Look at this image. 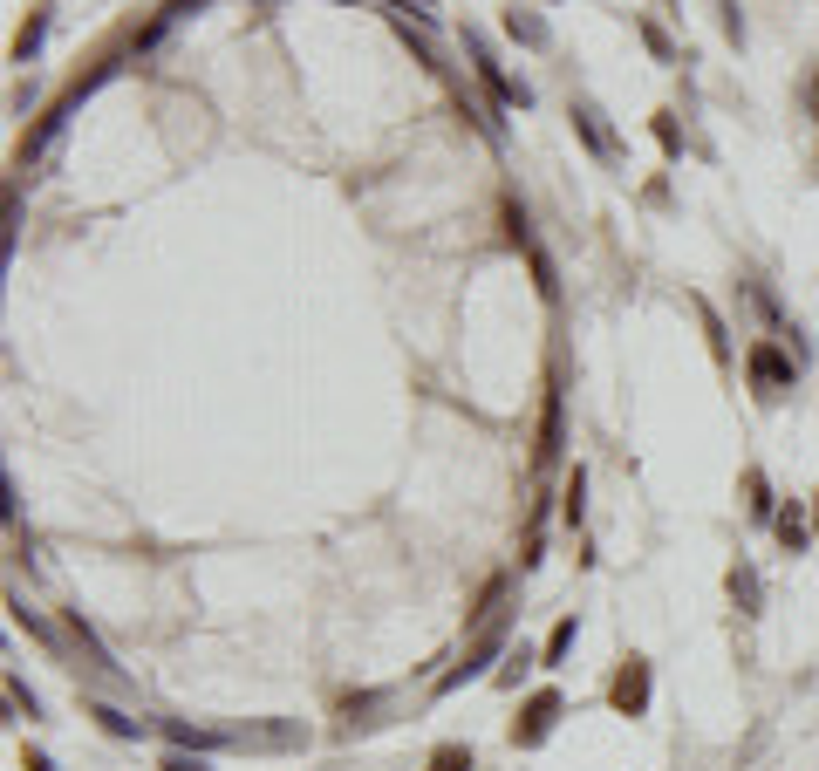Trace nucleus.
<instances>
[{
  "label": "nucleus",
  "mask_w": 819,
  "mask_h": 771,
  "mask_svg": "<svg viewBox=\"0 0 819 771\" xmlns=\"http://www.w3.org/2000/svg\"><path fill=\"white\" fill-rule=\"evenodd\" d=\"M465 55H471V69H478V82L506 103V110H533V89L526 82H512L506 69H499V55H492V41L478 35V28H465Z\"/></svg>",
  "instance_id": "obj_1"
},
{
  "label": "nucleus",
  "mask_w": 819,
  "mask_h": 771,
  "mask_svg": "<svg viewBox=\"0 0 819 771\" xmlns=\"http://www.w3.org/2000/svg\"><path fill=\"white\" fill-rule=\"evenodd\" d=\"M744 369H751V383H758V396H765V403H779L785 389L799 383V362H792V355H785L779 342H751Z\"/></svg>",
  "instance_id": "obj_2"
},
{
  "label": "nucleus",
  "mask_w": 819,
  "mask_h": 771,
  "mask_svg": "<svg viewBox=\"0 0 819 771\" xmlns=\"http://www.w3.org/2000/svg\"><path fill=\"white\" fill-rule=\"evenodd\" d=\"M560 710H567V703H560V690L526 696V710H519V724H512V744H526V751H533V744H546V731L560 724Z\"/></svg>",
  "instance_id": "obj_3"
},
{
  "label": "nucleus",
  "mask_w": 819,
  "mask_h": 771,
  "mask_svg": "<svg viewBox=\"0 0 819 771\" xmlns=\"http://www.w3.org/2000/svg\"><path fill=\"white\" fill-rule=\"evenodd\" d=\"M499 649H506V621H485V635L471 642V656L458 662V669H451V676H444L437 690H458V683H478V676L492 669V656H499Z\"/></svg>",
  "instance_id": "obj_4"
},
{
  "label": "nucleus",
  "mask_w": 819,
  "mask_h": 771,
  "mask_svg": "<svg viewBox=\"0 0 819 771\" xmlns=\"http://www.w3.org/2000/svg\"><path fill=\"white\" fill-rule=\"evenodd\" d=\"M615 710L622 717H649V662L628 656L622 669H615Z\"/></svg>",
  "instance_id": "obj_5"
},
{
  "label": "nucleus",
  "mask_w": 819,
  "mask_h": 771,
  "mask_svg": "<svg viewBox=\"0 0 819 771\" xmlns=\"http://www.w3.org/2000/svg\"><path fill=\"white\" fill-rule=\"evenodd\" d=\"M574 130L587 137V151L601 157V164H622V144H615V130L601 123V110H594V103H574Z\"/></svg>",
  "instance_id": "obj_6"
},
{
  "label": "nucleus",
  "mask_w": 819,
  "mask_h": 771,
  "mask_svg": "<svg viewBox=\"0 0 819 771\" xmlns=\"http://www.w3.org/2000/svg\"><path fill=\"white\" fill-rule=\"evenodd\" d=\"M731 601H738V615H765V587H758V567L751 560H731Z\"/></svg>",
  "instance_id": "obj_7"
},
{
  "label": "nucleus",
  "mask_w": 819,
  "mask_h": 771,
  "mask_svg": "<svg viewBox=\"0 0 819 771\" xmlns=\"http://www.w3.org/2000/svg\"><path fill=\"white\" fill-rule=\"evenodd\" d=\"M198 7H205V0H171V7H164V14H157L151 28H144V35H137V48H157V41L171 35V28H178V21H192Z\"/></svg>",
  "instance_id": "obj_8"
},
{
  "label": "nucleus",
  "mask_w": 819,
  "mask_h": 771,
  "mask_svg": "<svg viewBox=\"0 0 819 771\" xmlns=\"http://www.w3.org/2000/svg\"><path fill=\"white\" fill-rule=\"evenodd\" d=\"M772 526H779V546H785V553H806V546H813V526H806V512H799V499L785 505V512L772 519Z\"/></svg>",
  "instance_id": "obj_9"
},
{
  "label": "nucleus",
  "mask_w": 819,
  "mask_h": 771,
  "mask_svg": "<svg viewBox=\"0 0 819 771\" xmlns=\"http://www.w3.org/2000/svg\"><path fill=\"white\" fill-rule=\"evenodd\" d=\"M533 458H540V464L560 458V389H546V417H540V444H533Z\"/></svg>",
  "instance_id": "obj_10"
},
{
  "label": "nucleus",
  "mask_w": 819,
  "mask_h": 771,
  "mask_svg": "<svg viewBox=\"0 0 819 771\" xmlns=\"http://www.w3.org/2000/svg\"><path fill=\"white\" fill-rule=\"evenodd\" d=\"M574 635H581V621H574V615H560V621H553V635H546V649H540L546 669H560V662L574 656Z\"/></svg>",
  "instance_id": "obj_11"
},
{
  "label": "nucleus",
  "mask_w": 819,
  "mask_h": 771,
  "mask_svg": "<svg viewBox=\"0 0 819 771\" xmlns=\"http://www.w3.org/2000/svg\"><path fill=\"white\" fill-rule=\"evenodd\" d=\"M506 28H512V41H526V48H546V21H540V14H526V7H506Z\"/></svg>",
  "instance_id": "obj_12"
},
{
  "label": "nucleus",
  "mask_w": 819,
  "mask_h": 771,
  "mask_svg": "<svg viewBox=\"0 0 819 771\" xmlns=\"http://www.w3.org/2000/svg\"><path fill=\"white\" fill-rule=\"evenodd\" d=\"M744 505H751V519H779V512H772V485H765V471H744Z\"/></svg>",
  "instance_id": "obj_13"
},
{
  "label": "nucleus",
  "mask_w": 819,
  "mask_h": 771,
  "mask_svg": "<svg viewBox=\"0 0 819 771\" xmlns=\"http://www.w3.org/2000/svg\"><path fill=\"white\" fill-rule=\"evenodd\" d=\"M89 717H96V724H103L110 737H137V731H144L137 717H123V710H110V703H89Z\"/></svg>",
  "instance_id": "obj_14"
},
{
  "label": "nucleus",
  "mask_w": 819,
  "mask_h": 771,
  "mask_svg": "<svg viewBox=\"0 0 819 771\" xmlns=\"http://www.w3.org/2000/svg\"><path fill=\"white\" fill-rule=\"evenodd\" d=\"M424 771H471V744H437Z\"/></svg>",
  "instance_id": "obj_15"
},
{
  "label": "nucleus",
  "mask_w": 819,
  "mask_h": 771,
  "mask_svg": "<svg viewBox=\"0 0 819 771\" xmlns=\"http://www.w3.org/2000/svg\"><path fill=\"white\" fill-rule=\"evenodd\" d=\"M41 35H48V14H35L28 28H21V41H14V62H35V48H41Z\"/></svg>",
  "instance_id": "obj_16"
},
{
  "label": "nucleus",
  "mask_w": 819,
  "mask_h": 771,
  "mask_svg": "<svg viewBox=\"0 0 819 771\" xmlns=\"http://www.w3.org/2000/svg\"><path fill=\"white\" fill-rule=\"evenodd\" d=\"M7 608H14V621H21V628H28V635H41V642H48V649H55V628H48V621H41L35 608H21V601H7Z\"/></svg>",
  "instance_id": "obj_17"
},
{
  "label": "nucleus",
  "mask_w": 819,
  "mask_h": 771,
  "mask_svg": "<svg viewBox=\"0 0 819 771\" xmlns=\"http://www.w3.org/2000/svg\"><path fill=\"white\" fill-rule=\"evenodd\" d=\"M7 703L21 710V717H41V703H35V690H21V676H7Z\"/></svg>",
  "instance_id": "obj_18"
},
{
  "label": "nucleus",
  "mask_w": 819,
  "mask_h": 771,
  "mask_svg": "<svg viewBox=\"0 0 819 771\" xmlns=\"http://www.w3.org/2000/svg\"><path fill=\"white\" fill-rule=\"evenodd\" d=\"M642 41L656 48V62H676V41H669L663 28H656V21H642Z\"/></svg>",
  "instance_id": "obj_19"
},
{
  "label": "nucleus",
  "mask_w": 819,
  "mask_h": 771,
  "mask_svg": "<svg viewBox=\"0 0 819 771\" xmlns=\"http://www.w3.org/2000/svg\"><path fill=\"white\" fill-rule=\"evenodd\" d=\"M656 144H663V151H669V157L683 151V130H676V116H669V110H663V116H656Z\"/></svg>",
  "instance_id": "obj_20"
},
{
  "label": "nucleus",
  "mask_w": 819,
  "mask_h": 771,
  "mask_svg": "<svg viewBox=\"0 0 819 771\" xmlns=\"http://www.w3.org/2000/svg\"><path fill=\"white\" fill-rule=\"evenodd\" d=\"M581 492H587V471H581V464H574V478H567V526L581 519Z\"/></svg>",
  "instance_id": "obj_21"
},
{
  "label": "nucleus",
  "mask_w": 819,
  "mask_h": 771,
  "mask_svg": "<svg viewBox=\"0 0 819 771\" xmlns=\"http://www.w3.org/2000/svg\"><path fill=\"white\" fill-rule=\"evenodd\" d=\"M157 771H212V765H205V758H192V751H171Z\"/></svg>",
  "instance_id": "obj_22"
},
{
  "label": "nucleus",
  "mask_w": 819,
  "mask_h": 771,
  "mask_svg": "<svg viewBox=\"0 0 819 771\" xmlns=\"http://www.w3.org/2000/svg\"><path fill=\"white\" fill-rule=\"evenodd\" d=\"M21 771H55V758H48V751H28V758H21Z\"/></svg>",
  "instance_id": "obj_23"
},
{
  "label": "nucleus",
  "mask_w": 819,
  "mask_h": 771,
  "mask_svg": "<svg viewBox=\"0 0 819 771\" xmlns=\"http://www.w3.org/2000/svg\"><path fill=\"white\" fill-rule=\"evenodd\" d=\"M806 103H813V116H819V69L806 76Z\"/></svg>",
  "instance_id": "obj_24"
},
{
  "label": "nucleus",
  "mask_w": 819,
  "mask_h": 771,
  "mask_svg": "<svg viewBox=\"0 0 819 771\" xmlns=\"http://www.w3.org/2000/svg\"><path fill=\"white\" fill-rule=\"evenodd\" d=\"M806 505H813V540H819V492H813V499H806Z\"/></svg>",
  "instance_id": "obj_25"
}]
</instances>
